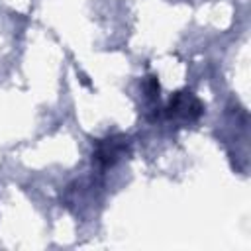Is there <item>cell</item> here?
<instances>
[{
    "label": "cell",
    "mask_w": 251,
    "mask_h": 251,
    "mask_svg": "<svg viewBox=\"0 0 251 251\" xmlns=\"http://www.w3.org/2000/svg\"><path fill=\"white\" fill-rule=\"evenodd\" d=\"M131 153V141L126 133H114L104 139H98L94 143L92 151V165H96L100 171H106L126 159Z\"/></svg>",
    "instance_id": "cell-2"
},
{
    "label": "cell",
    "mask_w": 251,
    "mask_h": 251,
    "mask_svg": "<svg viewBox=\"0 0 251 251\" xmlns=\"http://www.w3.org/2000/svg\"><path fill=\"white\" fill-rule=\"evenodd\" d=\"M145 92H147V98H151V100H159V90H161V86H159V80H157V76L155 75H149V76H145Z\"/></svg>",
    "instance_id": "cell-3"
},
{
    "label": "cell",
    "mask_w": 251,
    "mask_h": 251,
    "mask_svg": "<svg viewBox=\"0 0 251 251\" xmlns=\"http://www.w3.org/2000/svg\"><path fill=\"white\" fill-rule=\"evenodd\" d=\"M202 114H204V104H202L200 98H198L192 90H188V88L175 92V94L169 98L167 106H165V116H167L171 122H175L178 127H184V126H188V124L198 122Z\"/></svg>",
    "instance_id": "cell-1"
}]
</instances>
